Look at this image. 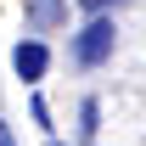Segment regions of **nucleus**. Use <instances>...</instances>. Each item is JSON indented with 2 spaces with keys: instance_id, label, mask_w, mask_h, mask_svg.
Returning <instances> with one entry per match:
<instances>
[{
  "instance_id": "obj_1",
  "label": "nucleus",
  "mask_w": 146,
  "mask_h": 146,
  "mask_svg": "<svg viewBox=\"0 0 146 146\" xmlns=\"http://www.w3.org/2000/svg\"><path fill=\"white\" fill-rule=\"evenodd\" d=\"M112 45H118L112 17H84V28L68 39V62H73L79 73H96L101 62H112Z\"/></svg>"
},
{
  "instance_id": "obj_2",
  "label": "nucleus",
  "mask_w": 146,
  "mask_h": 146,
  "mask_svg": "<svg viewBox=\"0 0 146 146\" xmlns=\"http://www.w3.org/2000/svg\"><path fill=\"white\" fill-rule=\"evenodd\" d=\"M11 73H17L23 84H39V79H45V73H51V45H45V39H17V51H11Z\"/></svg>"
},
{
  "instance_id": "obj_3",
  "label": "nucleus",
  "mask_w": 146,
  "mask_h": 146,
  "mask_svg": "<svg viewBox=\"0 0 146 146\" xmlns=\"http://www.w3.org/2000/svg\"><path fill=\"white\" fill-rule=\"evenodd\" d=\"M23 17H28V28L39 39V34H51V28L68 23V0H23Z\"/></svg>"
},
{
  "instance_id": "obj_4",
  "label": "nucleus",
  "mask_w": 146,
  "mask_h": 146,
  "mask_svg": "<svg viewBox=\"0 0 146 146\" xmlns=\"http://www.w3.org/2000/svg\"><path fill=\"white\" fill-rule=\"evenodd\" d=\"M79 141H96V135H101V101H96V96H84V101H79Z\"/></svg>"
},
{
  "instance_id": "obj_5",
  "label": "nucleus",
  "mask_w": 146,
  "mask_h": 146,
  "mask_svg": "<svg viewBox=\"0 0 146 146\" xmlns=\"http://www.w3.org/2000/svg\"><path fill=\"white\" fill-rule=\"evenodd\" d=\"M28 118H34V124L51 135V107H45V96H34V101H28Z\"/></svg>"
},
{
  "instance_id": "obj_6",
  "label": "nucleus",
  "mask_w": 146,
  "mask_h": 146,
  "mask_svg": "<svg viewBox=\"0 0 146 146\" xmlns=\"http://www.w3.org/2000/svg\"><path fill=\"white\" fill-rule=\"evenodd\" d=\"M112 6H124V0H79V11H84V17H107Z\"/></svg>"
},
{
  "instance_id": "obj_7",
  "label": "nucleus",
  "mask_w": 146,
  "mask_h": 146,
  "mask_svg": "<svg viewBox=\"0 0 146 146\" xmlns=\"http://www.w3.org/2000/svg\"><path fill=\"white\" fill-rule=\"evenodd\" d=\"M0 146H17V135H11V124H0Z\"/></svg>"
},
{
  "instance_id": "obj_8",
  "label": "nucleus",
  "mask_w": 146,
  "mask_h": 146,
  "mask_svg": "<svg viewBox=\"0 0 146 146\" xmlns=\"http://www.w3.org/2000/svg\"><path fill=\"white\" fill-rule=\"evenodd\" d=\"M45 146H68V141H56V135H51V141H45Z\"/></svg>"
}]
</instances>
